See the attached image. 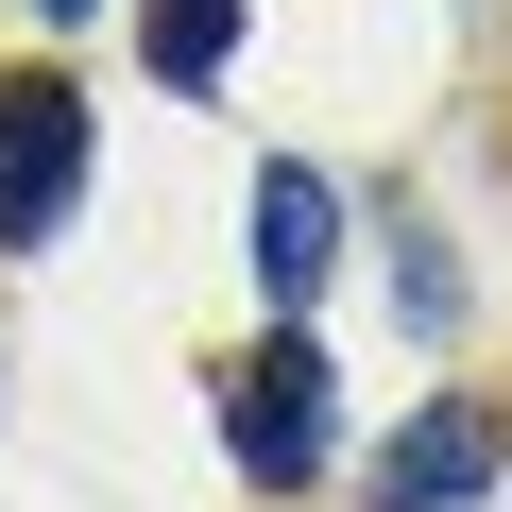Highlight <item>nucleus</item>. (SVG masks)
Listing matches in <instances>:
<instances>
[{"label": "nucleus", "mask_w": 512, "mask_h": 512, "mask_svg": "<svg viewBox=\"0 0 512 512\" xmlns=\"http://www.w3.org/2000/svg\"><path fill=\"white\" fill-rule=\"evenodd\" d=\"M35 18H103V0H35Z\"/></svg>", "instance_id": "6"}, {"label": "nucleus", "mask_w": 512, "mask_h": 512, "mask_svg": "<svg viewBox=\"0 0 512 512\" xmlns=\"http://www.w3.org/2000/svg\"><path fill=\"white\" fill-rule=\"evenodd\" d=\"M69 188H86V86L18 69V86H0V239H52Z\"/></svg>", "instance_id": "2"}, {"label": "nucleus", "mask_w": 512, "mask_h": 512, "mask_svg": "<svg viewBox=\"0 0 512 512\" xmlns=\"http://www.w3.org/2000/svg\"><path fill=\"white\" fill-rule=\"evenodd\" d=\"M495 461H512V427H495L478 393H444V410H410V427L376 444V512H461Z\"/></svg>", "instance_id": "3"}, {"label": "nucleus", "mask_w": 512, "mask_h": 512, "mask_svg": "<svg viewBox=\"0 0 512 512\" xmlns=\"http://www.w3.org/2000/svg\"><path fill=\"white\" fill-rule=\"evenodd\" d=\"M325 427H342V393H325V342H256L239 376H222V444H239V478H325Z\"/></svg>", "instance_id": "1"}, {"label": "nucleus", "mask_w": 512, "mask_h": 512, "mask_svg": "<svg viewBox=\"0 0 512 512\" xmlns=\"http://www.w3.org/2000/svg\"><path fill=\"white\" fill-rule=\"evenodd\" d=\"M137 52H154V86H222L239 0H137Z\"/></svg>", "instance_id": "5"}, {"label": "nucleus", "mask_w": 512, "mask_h": 512, "mask_svg": "<svg viewBox=\"0 0 512 512\" xmlns=\"http://www.w3.org/2000/svg\"><path fill=\"white\" fill-rule=\"evenodd\" d=\"M325 256H342L325 171H256V274H274V291H325Z\"/></svg>", "instance_id": "4"}]
</instances>
